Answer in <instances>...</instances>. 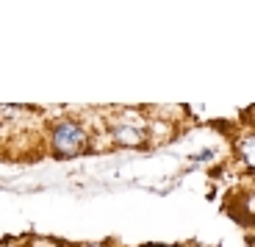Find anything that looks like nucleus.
<instances>
[{"label":"nucleus","mask_w":255,"mask_h":247,"mask_svg":"<svg viewBox=\"0 0 255 247\" xmlns=\"http://www.w3.org/2000/svg\"><path fill=\"white\" fill-rule=\"evenodd\" d=\"M53 147L58 150V156H75L86 147V133L75 122H61L53 133Z\"/></svg>","instance_id":"f257e3e1"},{"label":"nucleus","mask_w":255,"mask_h":247,"mask_svg":"<svg viewBox=\"0 0 255 247\" xmlns=\"http://www.w3.org/2000/svg\"><path fill=\"white\" fill-rule=\"evenodd\" d=\"M255 139H253V136H247V139H244L242 142V156H244V161H247V164L250 167H253V161H255Z\"/></svg>","instance_id":"f03ea898"}]
</instances>
